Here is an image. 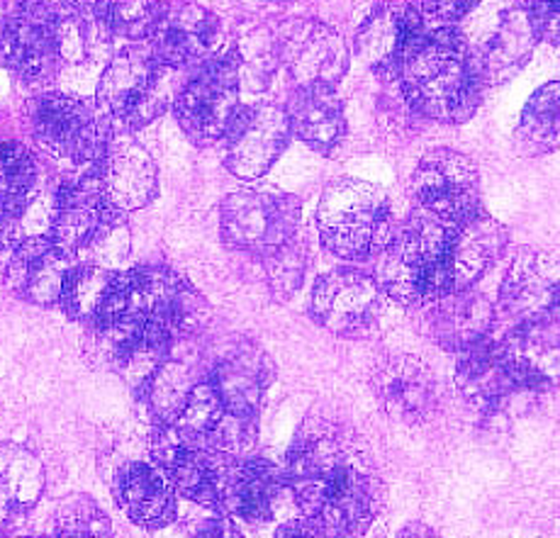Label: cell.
<instances>
[{
  "label": "cell",
  "instance_id": "obj_7",
  "mask_svg": "<svg viewBox=\"0 0 560 538\" xmlns=\"http://www.w3.org/2000/svg\"><path fill=\"white\" fill-rule=\"evenodd\" d=\"M300 202L276 188H244L222 202L220 227L232 249L266 256L295 239Z\"/></svg>",
  "mask_w": 560,
  "mask_h": 538
},
{
  "label": "cell",
  "instance_id": "obj_38",
  "mask_svg": "<svg viewBox=\"0 0 560 538\" xmlns=\"http://www.w3.org/2000/svg\"><path fill=\"white\" fill-rule=\"evenodd\" d=\"M480 0H419L424 13L441 20V23H456V20L466 17Z\"/></svg>",
  "mask_w": 560,
  "mask_h": 538
},
{
  "label": "cell",
  "instance_id": "obj_8",
  "mask_svg": "<svg viewBox=\"0 0 560 538\" xmlns=\"http://www.w3.org/2000/svg\"><path fill=\"white\" fill-rule=\"evenodd\" d=\"M166 67L152 49L129 47L107 63L98 85V105L107 117L139 127L164 110Z\"/></svg>",
  "mask_w": 560,
  "mask_h": 538
},
{
  "label": "cell",
  "instance_id": "obj_10",
  "mask_svg": "<svg viewBox=\"0 0 560 538\" xmlns=\"http://www.w3.org/2000/svg\"><path fill=\"white\" fill-rule=\"evenodd\" d=\"M383 295L375 276L359 268H334L315 283L310 312L322 329L337 337L359 339L378 325Z\"/></svg>",
  "mask_w": 560,
  "mask_h": 538
},
{
  "label": "cell",
  "instance_id": "obj_27",
  "mask_svg": "<svg viewBox=\"0 0 560 538\" xmlns=\"http://www.w3.org/2000/svg\"><path fill=\"white\" fill-rule=\"evenodd\" d=\"M456 385L463 400L480 412L502 410L522 390L504 365L500 347L488 339L460 353Z\"/></svg>",
  "mask_w": 560,
  "mask_h": 538
},
{
  "label": "cell",
  "instance_id": "obj_31",
  "mask_svg": "<svg viewBox=\"0 0 560 538\" xmlns=\"http://www.w3.org/2000/svg\"><path fill=\"white\" fill-rule=\"evenodd\" d=\"M514 144L522 156H546L560 147V81L546 83L526 101Z\"/></svg>",
  "mask_w": 560,
  "mask_h": 538
},
{
  "label": "cell",
  "instance_id": "obj_18",
  "mask_svg": "<svg viewBox=\"0 0 560 538\" xmlns=\"http://www.w3.org/2000/svg\"><path fill=\"white\" fill-rule=\"evenodd\" d=\"M427 32L422 13L407 0H387L363 20L357 35V51L378 73H397Z\"/></svg>",
  "mask_w": 560,
  "mask_h": 538
},
{
  "label": "cell",
  "instance_id": "obj_6",
  "mask_svg": "<svg viewBox=\"0 0 560 538\" xmlns=\"http://www.w3.org/2000/svg\"><path fill=\"white\" fill-rule=\"evenodd\" d=\"M240 59L220 54L202 63L176 95V120L196 144H214L228 137L240 117Z\"/></svg>",
  "mask_w": 560,
  "mask_h": 538
},
{
  "label": "cell",
  "instance_id": "obj_22",
  "mask_svg": "<svg viewBox=\"0 0 560 538\" xmlns=\"http://www.w3.org/2000/svg\"><path fill=\"white\" fill-rule=\"evenodd\" d=\"M105 200L117 212H132L156 196V166L147 149L132 137L110 139L101 164L93 168Z\"/></svg>",
  "mask_w": 560,
  "mask_h": 538
},
{
  "label": "cell",
  "instance_id": "obj_24",
  "mask_svg": "<svg viewBox=\"0 0 560 538\" xmlns=\"http://www.w3.org/2000/svg\"><path fill=\"white\" fill-rule=\"evenodd\" d=\"M129 293V273H117L105 266L73 268L63 285L61 305L67 315L91 329H101L120 317Z\"/></svg>",
  "mask_w": 560,
  "mask_h": 538
},
{
  "label": "cell",
  "instance_id": "obj_34",
  "mask_svg": "<svg viewBox=\"0 0 560 538\" xmlns=\"http://www.w3.org/2000/svg\"><path fill=\"white\" fill-rule=\"evenodd\" d=\"M266 283L276 300L293 297L305 281L307 252L295 239L264 256Z\"/></svg>",
  "mask_w": 560,
  "mask_h": 538
},
{
  "label": "cell",
  "instance_id": "obj_42",
  "mask_svg": "<svg viewBox=\"0 0 560 538\" xmlns=\"http://www.w3.org/2000/svg\"><path fill=\"white\" fill-rule=\"evenodd\" d=\"M35 538H39V536H35Z\"/></svg>",
  "mask_w": 560,
  "mask_h": 538
},
{
  "label": "cell",
  "instance_id": "obj_37",
  "mask_svg": "<svg viewBox=\"0 0 560 538\" xmlns=\"http://www.w3.org/2000/svg\"><path fill=\"white\" fill-rule=\"evenodd\" d=\"M20 252H23V239L10 227L8 206L3 196H0V281H8L10 273L15 271Z\"/></svg>",
  "mask_w": 560,
  "mask_h": 538
},
{
  "label": "cell",
  "instance_id": "obj_35",
  "mask_svg": "<svg viewBox=\"0 0 560 538\" xmlns=\"http://www.w3.org/2000/svg\"><path fill=\"white\" fill-rule=\"evenodd\" d=\"M54 538H113L107 516L89 498H77L63 504Z\"/></svg>",
  "mask_w": 560,
  "mask_h": 538
},
{
  "label": "cell",
  "instance_id": "obj_20",
  "mask_svg": "<svg viewBox=\"0 0 560 538\" xmlns=\"http://www.w3.org/2000/svg\"><path fill=\"white\" fill-rule=\"evenodd\" d=\"M208 378L234 414L254 419L273 381V363L254 341L234 339L218 351Z\"/></svg>",
  "mask_w": 560,
  "mask_h": 538
},
{
  "label": "cell",
  "instance_id": "obj_16",
  "mask_svg": "<svg viewBox=\"0 0 560 538\" xmlns=\"http://www.w3.org/2000/svg\"><path fill=\"white\" fill-rule=\"evenodd\" d=\"M293 134L288 110L280 105H254L240 113L224 137V164L240 178H258L271 168Z\"/></svg>",
  "mask_w": 560,
  "mask_h": 538
},
{
  "label": "cell",
  "instance_id": "obj_1",
  "mask_svg": "<svg viewBox=\"0 0 560 538\" xmlns=\"http://www.w3.org/2000/svg\"><path fill=\"white\" fill-rule=\"evenodd\" d=\"M285 480L305 519L325 538H361L383 510L385 488L349 424L310 417L288 451Z\"/></svg>",
  "mask_w": 560,
  "mask_h": 538
},
{
  "label": "cell",
  "instance_id": "obj_9",
  "mask_svg": "<svg viewBox=\"0 0 560 538\" xmlns=\"http://www.w3.org/2000/svg\"><path fill=\"white\" fill-rule=\"evenodd\" d=\"M412 190L419 210L448 227H460L482 212L478 166L456 149L427 152L412 176Z\"/></svg>",
  "mask_w": 560,
  "mask_h": 538
},
{
  "label": "cell",
  "instance_id": "obj_30",
  "mask_svg": "<svg viewBox=\"0 0 560 538\" xmlns=\"http://www.w3.org/2000/svg\"><path fill=\"white\" fill-rule=\"evenodd\" d=\"M45 486V470L30 451L20 446L0 448V529L20 519Z\"/></svg>",
  "mask_w": 560,
  "mask_h": 538
},
{
  "label": "cell",
  "instance_id": "obj_13",
  "mask_svg": "<svg viewBox=\"0 0 560 538\" xmlns=\"http://www.w3.org/2000/svg\"><path fill=\"white\" fill-rule=\"evenodd\" d=\"M500 307L514 325L560 321V258L536 249L516 254L502 278Z\"/></svg>",
  "mask_w": 560,
  "mask_h": 538
},
{
  "label": "cell",
  "instance_id": "obj_36",
  "mask_svg": "<svg viewBox=\"0 0 560 538\" xmlns=\"http://www.w3.org/2000/svg\"><path fill=\"white\" fill-rule=\"evenodd\" d=\"M526 25L536 39L560 47V0H529Z\"/></svg>",
  "mask_w": 560,
  "mask_h": 538
},
{
  "label": "cell",
  "instance_id": "obj_3",
  "mask_svg": "<svg viewBox=\"0 0 560 538\" xmlns=\"http://www.w3.org/2000/svg\"><path fill=\"white\" fill-rule=\"evenodd\" d=\"M454 230L422 210L405 220L381 252L375 278L383 293L405 307H427L439 297L454 293L451 285Z\"/></svg>",
  "mask_w": 560,
  "mask_h": 538
},
{
  "label": "cell",
  "instance_id": "obj_15",
  "mask_svg": "<svg viewBox=\"0 0 560 538\" xmlns=\"http://www.w3.org/2000/svg\"><path fill=\"white\" fill-rule=\"evenodd\" d=\"M77 59L69 37L49 23L13 10L0 25V61L18 79L37 83L51 77L59 63Z\"/></svg>",
  "mask_w": 560,
  "mask_h": 538
},
{
  "label": "cell",
  "instance_id": "obj_32",
  "mask_svg": "<svg viewBox=\"0 0 560 538\" xmlns=\"http://www.w3.org/2000/svg\"><path fill=\"white\" fill-rule=\"evenodd\" d=\"M161 0H93V17L107 35L120 39L152 37Z\"/></svg>",
  "mask_w": 560,
  "mask_h": 538
},
{
  "label": "cell",
  "instance_id": "obj_4",
  "mask_svg": "<svg viewBox=\"0 0 560 538\" xmlns=\"http://www.w3.org/2000/svg\"><path fill=\"white\" fill-rule=\"evenodd\" d=\"M319 239L343 261H365L393 239V206L385 190L369 180L339 178L322 192Z\"/></svg>",
  "mask_w": 560,
  "mask_h": 538
},
{
  "label": "cell",
  "instance_id": "obj_5",
  "mask_svg": "<svg viewBox=\"0 0 560 538\" xmlns=\"http://www.w3.org/2000/svg\"><path fill=\"white\" fill-rule=\"evenodd\" d=\"M30 122L35 139L47 152L79 166H98L113 139L101 105L95 107L77 95H42L30 107Z\"/></svg>",
  "mask_w": 560,
  "mask_h": 538
},
{
  "label": "cell",
  "instance_id": "obj_14",
  "mask_svg": "<svg viewBox=\"0 0 560 538\" xmlns=\"http://www.w3.org/2000/svg\"><path fill=\"white\" fill-rule=\"evenodd\" d=\"M156 456L168 470L174 488L202 507L220 510L224 486H228L234 456L210 446L186 444L168 424H161L156 434Z\"/></svg>",
  "mask_w": 560,
  "mask_h": 538
},
{
  "label": "cell",
  "instance_id": "obj_28",
  "mask_svg": "<svg viewBox=\"0 0 560 538\" xmlns=\"http://www.w3.org/2000/svg\"><path fill=\"white\" fill-rule=\"evenodd\" d=\"M280 486H283V476L271 460L236 458L230 468L220 510L246 524H266L276 512Z\"/></svg>",
  "mask_w": 560,
  "mask_h": 538
},
{
  "label": "cell",
  "instance_id": "obj_40",
  "mask_svg": "<svg viewBox=\"0 0 560 538\" xmlns=\"http://www.w3.org/2000/svg\"><path fill=\"white\" fill-rule=\"evenodd\" d=\"M196 538H244V534L230 519H212L202 526Z\"/></svg>",
  "mask_w": 560,
  "mask_h": 538
},
{
  "label": "cell",
  "instance_id": "obj_12",
  "mask_svg": "<svg viewBox=\"0 0 560 538\" xmlns=\"http://www.w3.org/2000/svg\"><path fill=\"white\" fill-rule=\"evenodd\" d=\"M371 387L381 410L405 426L432 422L439 412L441 393L432 369L417 356L395 353L373 369Z\"/></svg>",
  "mask_w": 560,
  "mask_h": 538
},
{
  "label": "cell",
  "instance_id": "obj_17",
  "mask_svg": "<svg viewBox=\"0 0 560 538\" xmlns=\"http://www.w3.org/2000/svg\"><path fill=\"white\" fill-rule=\"evenodd\" d=\"M220 45V20L208 8L190 0L161 3L152 32V51L166 69L202 63Z\"/></svg>",
  "mask_w": 560,
  "mask_h": 538
},
{
  "label": "cell",
  "instance_id": "obj_11",
  "mask_svg": "<svg viewBox=\"0 0 560 538\" xmlns=\"http://www.w3.org/2000/svg\"><path fill=\"white\" fill-rule=\"evenodd\" d=\"M276 54L288 77L303 85H337L349 69L347 42L319 20H290L276 37Z\"/></svg>",
  "mask_w": 560,
  "mask_h": 538
},
{
  "label": "cell",
  "instance_id": "obj_21",
  "mask_svg": "<svg viewBox=\"0 0 560 538\" xmlns=\"http://www.w3.org/2000/svg\"><path fill=\"white\" fill-rule=\"evenodd\" d=\"M498 347L522 390L551 393L560 387V321L514 325Z\"/></svg>",
  "mask_w": 560,
  "mask_h": 538
},
{
  "label": "cell",
  "instance_id": "obj_26",
  "mask_svg": "<svg viewBox=\"0 0 560 538\" xmlns=\"http://www.w3.org/2000/svg\"><path fill=\"white\" fill-rule=\"evenodd\" d=\"M290 129L319 154L337 152L347 137V115L334 85H303L288 105Z\"/></svg>",
  "mask_w": 560,
  "mask_h": 538
},
{
  "label": "cell",
  "instance_id": "obj_29",
  "mask_svg": "<svg viewBox=\"0 0 560 538\" xmlns=\"http://www.w3.org/2000/svg\"><path fill=\"white\" fill-rule=\"evenodd\" d=\"M510 244V234L488 212L463 222L454 230L451 244V285L456 290H468L476 285L490 268L500 261Z\"/></svg>",
  "mask_w": 560,
  "mask_h": 538
},
{
  "label": "cell",
  "instance_id": "obj_33",
  "mask_svg": "<svg viewBox=\"0 0 560 538\" xmlns=\"http://www.w3.org/2000/svg\"><path fill=\"white\" fill-rule=\"evenodd\" d=\"M15 8L61 30L69 37L77 59L83 57L85 17H89L91 0H15Z\"/></svg>",
  "mask_w": 560,
  "mask_h": 538
},
{
  "label": "cell",
  "instance_id": "obj_19",
  "mask_svg": "<svg viewBox=\"0 0 560 538\" xmlns=\"http://www.w3.org/2000/svg\"><path fill=\"white\" fill-rule=\"evenodd\" d=\"M115 214L117 210L105 200L93 174L85 180L67 183L54 196L49 239L57 249L71 256L91 249Z\"/></svg>",
  "mask_w": 560,
  "mask_h": 538
},
{
  "label": "cell",
  "instance_id": "obj_2",
  "mask_svg": "<svg viewBox=\"0 0 560 538\" xmlns=\"http://www.w3.org/2000/svg\"><path fill=\"white\" fill-rule=\"evenodd\" d=\"M407 103L436 122H463L478 110L485 67L454 27L424 32L400 67Z\"/></svg>",
  "mask_w": 560,
  "mask_h": 538
},
{
  "label": "cell",
  "instance_id": "obj_23",
  "mask_svg": "<svg viewBox=\"0 0 560 538\" xmlns=\"http://www.w3.org/2000/svg\"><path fill=\"white\" fill-rule=\"evenodd\" d=\"M427 331L444 351H468L490 337L494 309L476 290H456L427 305Z\"/></svg>",
  "mask_w": 560,
  "mask_h": 538
},
{
  "label": "cell",
  "instance_id": "obj_25",
  "mask_svg": "<svg viewBox=\"0 0 560 538\" xmlns=\"http://www.w3.org/2000/svg\"><path fill=\"white\" fill-rule=\"evenodd\" d=\"M122 512L144 529H161L176 516V488L161 463H132L115 480Z\"/></svg>",
  "mask_w": 560,
  "mask_h": 538
},
{
  "label": "cell",
  "instance_id": "obj_41",
  "mask_svg": "<svg viewBox=\"0 0 560 538\" xmlns=\"http://www.w3.org/2000/svg\"><path fill=\"white\" fill-rule=\"evenodd\" d=\"M397 538H441V536L429 524L412 522V524H407L400 534H397Z\"/></svg>",
  "mask_w": 560,
  "mask_h": 538
},
{
  "label": "cell",
  "instance_id": "obj_39",
  "mask_svg": "<svg viewBox=\"0 0 560 538\" xmlns=\"http://www.w3.org/2000/svg\"><path fill=\"white\" fill-rule=\"evenodd\" d=\"M276 538H325L315 524H310L307 519H295L280 526L276 531Z\"/></svg>",
  "mask_w": 560,
  "mask_h": 538
}]
</instances>
